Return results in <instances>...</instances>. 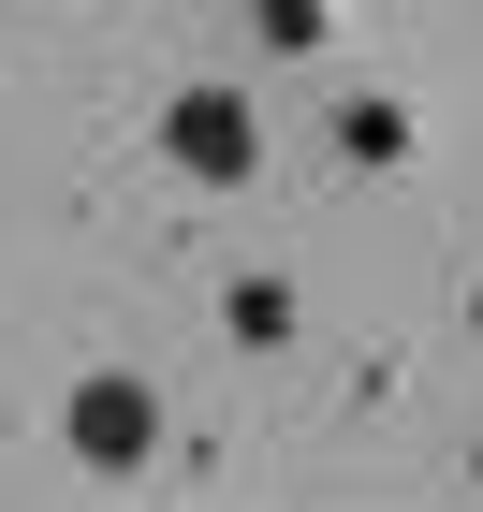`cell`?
Masks as SVG:
<instances>
[{"label": "cell", "mask_w": 483, "mask_h": 512, "mask_svg": "<svg viewBox=\"0 0 483 512\" xmlns=\"http://www.w3.org/2000/svg\"><path fill=\"white\" fill-rule=\"evenodd\" d=\"M59 439H74V469H147V454H161V395L118 381V366H88L74 410H59Z\"/></svg>", "instance_id": "obj_2"}, {"label": "cell", "mask_w": 483, "mask_h": 512, "mask_svg": "<svg viewBox=\"0 0 483 512\" xmlns=\"http://www.w3.org/2000/svg\"><path fill=\"white\" fill-rule=\"evenodd\" d=\"M220 337H235V352H279L293 337V278H235V293H220Z\"/></svg>", "instance_id": "obj_3"}, {"label": "cell", "mask_w": 483, "mask_h": 512, "mask_svg": "<svg viewBox=\"0 0 483 512\" xmlns=\"http://www.w3.org/2000/svg\"><path fill=\"white\" fill-rule=\"evenodd\" d=\"M469 322H483V293H469Z\"/></svg>", "instance_id": "obj_6"}, {"label": "cell", "mask_w": 483, "mask_h": 512, "mask_svg": "<svg viewBox=\"0 0 483 512\" xmlns=\"http://www.w3.org/2000/svg\"><path fill=\"white\" fill-rule=\"evenodd\" d=\"M161 161H176L191 191H249V176H264V118H249V88H176V103H161Z\"/></svg>", "instance_id": "obj_1"}, {"label": "cell", "mask_w": 483, "mask_h": 512, "mask_svg": "<svg viewBox=\"0 0 483 512\" xmlns=\"http://www.w3.org/2000/svg\"><path fill=\"white\" fill-rule=\"evenodd\" d=\"M249 30L279 44V59H308V44H322V0H249Z\"/></svg>", "instance_id": "obj_5"}, {"label": "cell", "mask_w": 483, "mask_h": 512, "mask_svg": "<svg viewBox=\"0 0 483 512\" xmlns=\"http://www.w3.org/2000/svg\"><path fill=\"white\" fill-rule=\"evenodd\" d=\"M337 147H352V161H410V118H396V103H337Z\"/></svg>", "instance_id": "obj_4"}]
</instances>
